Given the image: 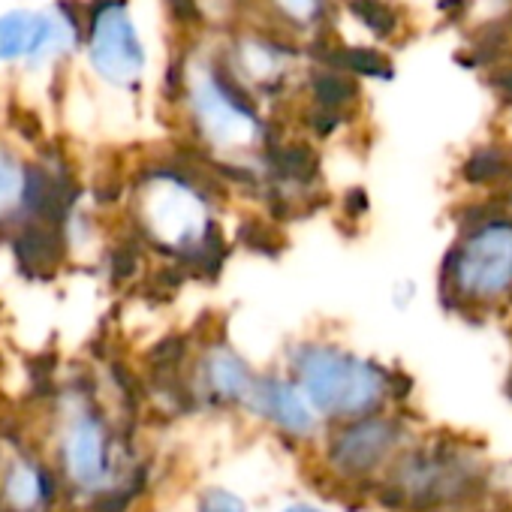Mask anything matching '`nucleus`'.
Wrapping results in <instances>:
<instances>
[{
  "instance_id": "0eeeda50",
  "label": "nucleus",
  "mask_w": 512,
  "mask_h": 512,
  "mask_svg": "<svg viewBox=\"0 0 512 512\" xmlns=\"http://www.w3.org/2000/svg\"><path fill=\"white\" fill-rule=\"evenodd\" d=\"M85 46L91 70L115 85L136 88L148 67L145 43L136 31L127 0H91L85 22Z\"/></svg>"
},
{
  "instance_id": "2eb2a0df",
  "label": "nucleus",
  "mask_w": 512,
  "mask_h": 512,
  "mask_svg": "<svg viewBox=\"0 0 512 512\" xmlns=\"http://www.w3.org/2000/svg\"><path fill=\"white\" fill-rule=\"evenodd\" d=\"M52 488L46 482V473L31 467V464H16L7 476V500L16 509H31L34 503H40V497L49 500Z\"/></svg>"
},
{
  "instance_id": "1a4fd4ad",
  "label": "nucleus",
  "mask_w": 512,
  "mask_h": 512,
  "mask_svg": "<svg viewBox=\"0 0 512 512\" xmlns=\"http://www.w3.org/2000/svg\"><path fill=\"white\" fill-rule=\"evenodd\" d=\"M299 49L281 31L238 34L223 61L244 88H278L293 76Z\"/></svg>"
},
{
  "instance_id": "aec40b11",
  "label": "nucleus",
  "mask_w": 512,
  "mask_h": 512,
  "mask_svg": "<svg viewBox=\"0 0 512 512\" xmlns=\"http://www.w3.org/2000/svg\"><path fill=\"white\" fill-rule=\"evenodd\" d=\"M506 208L512 211V190H509V202H506Z\"/></svg>"
},
{
  "instance_id": "4468645a",
  "label": "nucleus",
  "mask_w": 512,
  "mask_h": 512,
  "mask_svg": "<svg viewBox=\"0 0 512 512\" xmlns=\"http://www.w3.org/2000/svg\"><path fill=\"white\" fill-rule=\"evenodd\" d=\"M263 4L290 34H320L332 13V0H263Z\"/></svg>"
},
{
  "instance_id": "f8f14e48",
  "label": "nucleus",
  "mask_w": 512,
  "mask_h": 512,
  "mask_svg": "<svg viewBox=\"0 0 512 512\" xmlns=\"http://www.w3.org/2000/svg\"><path fill=\"white\" fill-rule=\"evenodd\" d=\"M13 253L28 275H49L58 269L64 256V238L58 226L43 220H25V226L13 235Z\"/></svg>"
},
{
  "instance_id": "7ed1b4c3",
  "label": "nucleus",
  "mask_w": 512,
  "mask_h": 512,
  "mask_svg": "<svg viewBox=\"0 0 512 512\" xmlns=\"http://www.w3.org/2000/svg\"><path fill=\"white\" fill-rule=\"evenodd\" d=\"M142 226L157 244L175 250L190 266L208 272L220 269L223 241L214 229L208 196L196 187L190 169L166 166L148 175V190L142 199Z\"/></svg>"
},
{
  "instance_id": "9d476101",
  "label": "nucleus",
  "mask_w": 512,
  "mask_h": 512,
  "mask_svg": "<svg viewBox=\"0 0 512 512\" xmlns=\"http://www.w3.org/2000/svg\"><path fill=\"white\" fill-rule=\"evenodd\" d=\"M260 374L238 356L226 341H214L202 350L193 377V395L214 407H247Z\"/></svg>"
},
{
  "instance_id": "f3484780",
  "label": "nucleus",
  "mask_w": 512,
  "mask_h": 512,
  "mask_svg": "<svg viewBox=\"0 0 512 512\" xmlns=\"http://www.w3.org/2000/svg\"><path fill=\"white\" fill-rule=\"evenodd\" d=\"M25 178H28V172H22L19 160L7 148H0V220H4L16 205H22Z\"/></svg>"
},
{
  "instance_id": "39448f33",
  "label": "nucleus",
  "mask_w": 512,
  "mask_h": 512,
  "mask_svg": "<svg viewBox=\"0 0 512 512\" xmlns=\"http://www.w3.org/2000/svg\"><path fill=\"white\" fill-rule=\"evenodd\" d=\"M193 130L199 139L220 154H241L269 145V127L256 112L247 88L220 61H193L184 67L181 88Z\"/></svg>"
},
{
  "instance_id": "f257e3e1",
  "label": "nucleus",
  "mask_w": 512,
  "mask_h": 512,
  "mask_svg": "<svg viewBox=\"0 0 512 512\" xmlns=\"http://www.w3.org/2000/svg\"><path fill=\"white\" fill-rule=\"evenodd\" d=\"M287 368L323 422L338 425L383 413L386 404L398 398V374L329 341H302L290 347Z\"/></svg>"
},
{
  "instance_id": "f03ea898",
  "label": "nucleus",
  "mask_w": 512,
  "mask_h": 512,
  "mask_svg": "<svg viewBox=\"0 0 512 512\" xmlns=\"http://www.w3.org/2000/svg\"><path fill=\"white\" fill-rule=\"evenodd\" d=\"M440 293L446 305L497 308L512 299V211H482L461 220V235L443 260Z\"/></svg>"
},
{
  "instance_id": "9b49d317",
  "label": "nucleus",
  "mask_w": 512,
  "mask_h": 512,
  "mask_svg": "<svg viewBox=\"0 0 512 512\" xmlns=\"http://www.w3.org/2000/svg\"><path fill=\"white\" fill-rule=\"evenodd\" d=\"M64 458H67V473L85 488H97L109 479V434L97 416L82 413L70 425Z\"/></svg>"
},
{
  "instance_id": "423d86ee",
  "label": "nucleus",
  "mask_w": 512,
  "mask_h": 512,
  "mask_svg": "<svg viewBox=\"0 0 512 512\" xmlns=\"http://www.w3.org/2000/svg\"><path fill=\"white\" fill-rule=\"evenodd\" d=\"M410 446V428L398 416L371 413L335 425L323 452V464L326 473L341 485L365 488L377 485Z\"/></svg>"
},
{
  "instance_id": "a211bd4d",
  "label": "nucleus",
  "mask_w": 512,
  "mask_h": 512,
  "mask_svg": "<svg viewBox=\"0 0 512 512\" xmlns=\"http://www.w3.org/2000/svg\"><path fill=\"white\" fill-rule=\"evenodd\" d=\"M196 509H199V512H250V509H247V503H244L235 491L220 488V485L205 488V491L199 494Z\"/></svg>"
},
{
  "instance_id": "ddd939ff",
  "label": "nucleus",
  "mask_w": 512,
  "mask_h": 512,
  "mask_svg": "<svg viewBox=\"0 0 512 512\" xmlns=\"http://www.w3.org/2000/svg\"><path fill=\"white\" fill-rule=\"evenodd\" d=\"M43 13L31 10H13L0 16V64L28 61L40 34Z\"/></svg>"
},
{
  "instance_id": "dca6fc26",
  "label": "nucleus",
  "mask_w": 512,
  "mask_h": 512,
  "mask_svg": "<svg viewBox=\"0 0 512 512\" xmlns=\"http://www.w3.org/2000/svg\"><path fill=\"white\" fill-rule=\"evenodd\" d=\"M347 10L359 25H365L377 37H392L401 28V19L386 0H347Z\"/></svg>"
},
{
  "instance_id": "6ab92c4d",
  "label": "nucleus",
  "mask_w": 512,
  "mask_h": 512,
  "mask_svg": "<svg viewBox=\"0 0 512 512\" xmlns=\"http://www.w3.org/2000/svg\"><path fill=\"white\" fill-rule=\"evenodd\" d=\"M281 512H329V509L314 506V503H290V506H284Z\"/></svg>"
},
{
  "instance_id": "20e7f679",
  "label": "nucleus",
  "mask_w": 512,
  "mask_h": 512,
  "mask_svg": "<svg viewBox=\"0 0 512 512\" xmlns=\"http://www.w3.org/2000/svg\"><path fill=\"white\" fill-rule=\"evenodd\" d=\"M485 464L461 446L407 449L377 482L386 503L407 512H440L467 506L485 488Z\"/></svg>"
},
{
  "instance_id": "6e6552de",
  "label": "nucleus",
  "mask_w": 512,
  "mask_h": 512,
  "mask_svg": "<svg viewBox=\"0 0 512 512\" xmlns=\"http://www.w3.org/2000/svg\"><path fill=\"white\" fill-rule=\"evenodd\" d=\"M247 410L296 443L314 440L323 428V416L314 410V404L290 374H266L256 380Z\"/></svg>"
}]
</instances>
